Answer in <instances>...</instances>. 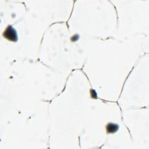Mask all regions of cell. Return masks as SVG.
<instances>
[{
	"label": "cell",
	"instance_id": "obj_1",
	"mask_svg": "<svg viewBox=\"0 0 149 149\" xmlns=\"http://www.w3.org/2000/svg\"><path fill=\"white\" fill-rule=\"evenodd\" d=\"M2 36L8 40L12 42H16L18 40L16 30L10 25L8 26L3 32Z\"/></svg>",
	"mask_w": 149,
	"mask_h": 149
},
{
	"label": "cell",
	"instance_id": "obj_2",
	"mask_svg": "<svg viewBox=\"0 0 149 149\" xmlns=\"http://www.w3.org/2000/svg\"><path fill=\"white\" fill-rule=\"evenodd\" d=\"M119 128V126L118 124L111 123V122L108 123L105 126L106 132L108 134L116 133L118 130Z\"/></svg>",
	"mask_w": 149,
	"mask_h": 149
}]
</instances>
